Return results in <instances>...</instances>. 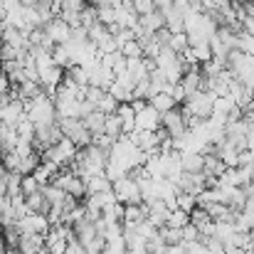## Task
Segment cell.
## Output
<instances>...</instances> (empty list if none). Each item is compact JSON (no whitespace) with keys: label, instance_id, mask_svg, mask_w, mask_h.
<instances>
[{"label":"cell","instance_id":"6da1fadb","mask_svg":"<svg viewBox=\"0 0 254 254\" xmlns=\"http://www.w3.org/2000/svg\"><path fill=\"white\" fill-rule=\"evenodd\" d=\"M215 101H217V96L212 91H195V94H190L185 99L183 109H185L188 116H195L200 121H207L212 116V111H215Z\"/></svg>","mask_w":254,"mask_h":254},{"label":"cell","instance_id":"7a4b0ae2","mask_svg":"<svg viewBox=\"0 0 254 254\" xmlns=\"http://www.w3.org/2000/svg\"><path fill=\"white\" fill-rule=\"evenodd\" d=\"M111 190H114V195H116V200H119L121 205H143L141 185H138L136 180H131L128 175L121 178V180H116V183L111 185Z\"/></svg>","mask_w":254,"mask_h":254},{"label":"cell","instance_id":"3957f363","mask_svg":"<svg viewBox=\"0 0 254 254\" xmlns=\"http://www.w3.org/2000/svg\"><path fill=\"white\" fill-rule=\"evenodd\" d=\"M163 128L168 131V136L173 141L183 138V136L190 131V126H188V114H185L183 106H175V109H170L168 114H163Z\"/></svg>","mask_w":254,"mask_h":254},{"label":"cell","instance_id":"277c9868","mask_svg":"<svg viewBox=\"0 0 254 254\" xmlns=\"http://www.w3.org/2000/svg\"><path fill=\"white\" fill-rule=\"evenodd\" d=\"M136 128H138V131H158V128H163V114L156 111V109L148 104L143 111L136 114Z\"/></svg>","mask_w":254,"mask_h":254},{"label":"cell","instance_id":"5b68a950","mask_svg":"<svg viewBox=\"0 0 254 254\" xmlns=\"http://www.w3.org/2000/svg\"><path fill=\"white\" fill-rule=\"evenodd\" d=\"M45 32H47V37H50L55 45H67V42H69V35H72V27L57 15V17H52V20L45 25Z\"/></svg>","mask_w":254,"mask_h":254},{"label":"cell","instance_id":"8992f818","mask_svg":"<svg viewBox=\"0 0 254 254\" xmlns=\"http://www.w3.org/2000/svg\"><path fill=\"white\" fill-rule=\"evenodd\" d=\"M106 119H109V116H106L104 111H99V109H94L91 114H86V116H84V119H82V121H84L86 131H89L91 136H101V133L106 131Z\"/></svg>","mask_w":254,"mask_h":254},{"label":"cell","instance_id":"52a82bcc","mask_svg":"<svg viewBox=\"0 0 254 254\" xmlns=\"http://www.w3.org/2000/svg\"><path fill=\"white\" fill-rule=\"evenodd\" d=\"M116 116H119L121 124H124V136H131V133L136 131V111H133V106H131V104H119Z\"/></svg>","mask_w":254,"mask_h":254},{"label":"cell","instance_id":"ba28073f","mask_svg":"<svg viewBox=\"0 0 254 254\" xmlns=\"http://www.w3.org/2000/svg\"><path fill=\"white\" fill-rule=\"evenodd\" d=\"M183 173H205V156L202 153H180Z\"/></svg>","mask_w":254,"mask_h":254},{"label":"cell","instance_id":"9c48e42d","mask_svg":"<svg viewBox=\"0 0 254 254\" xmlns=\"http://www.w3.org/2000/svg\"><path fill=\"white\" fill-rule=\"evenodd\" d=\"M163 15H166V27H168L173 35H178V32H185V15H183V12H180L175 5H170Z\"/></svg>","mask_w":254,"mask_h":254},{"label":"cell","instance_id":"30bf717a","mask_svg":"<svg viewBox=\"0 0 254 254\" xmlns=\"http://www.w3.org/2000/svg\"><path fill=\"white\" fill-rule=\"evenodd\" d=\"M225 170H227V166L220 161L217 153H205V175H207V178L220 180V178L225 175Z\"/></svg>","mask_w":254,"mask_h":254},{"label":"cell","instance_id":"8fae6325","mask_svg":"<svg viewBox=\"0 0 254 254\" xmlns=\"http://www.w3.org/2000/svg\"><path fill=\"white\" fill-rule=\"evenodd\" d=\"M86 180V190H89V195H96V192H106V190H111V180L106 178V173H101V175H91V178H84Z\"/></svg>","mask_w":254,"mask_h":254},{"label":"cell","instance_id":"7c38bea8","mask_svg":"<svg viewBox=\"0 0 254 254\" xmlns=\"http://www.w3.org/2000/svg\"><path fill=\"white\" fill-rule=\"evenodd\" d=\"M151 106H153L156 111H161V114H168L170 109H175L178 104H175V99L170 96L168 91H161V94H156V96L151 99Z\"/></svg>","mask_w":254,"mask_h":254},{"label":"cell","instance_id":"4fadbf2b","mask_svg":"<svg viewBox=\"0 0 254 254\" xmlns=\"http://www.w3.org/2000/svg\"><path fill=\"white\" fill-rule=\"evenodd\" d=\"M158 235H161V240H163L166 247H178V245H183V230H175V227H161Z\"/></svg>","mask_w":254,"mask_h":254},{"label":"cell","instance_id":"5bb4252c","mask_svg":"<svg viewBox=\"0 0 254 254\" xmlns=\"http://www.w3.org/2000/svg\"><path fill=\"white\" fill-rule=\"evenodd\" d=\"M168 47L175 52V55H185L188 50H190V37H188V32H178V35H173L168 42Z\"/></svg>","mask_w":254,"mask_h":254},{"label":"cell","instance_id":"9a60e30c","mask_svg":"<svg viewBox=\"0 0 254 254\" xmlns=\"http://www.w3.org/2000/svg\"><path fill=\"white\" fill-rule=\"evenodd\" d=\"M175 207L190 215V212L197 207V197L190 195V192H178V195H175Z\"/></svg>","mask_w":254,"mask_h":254},{"label":"cell","instance_id":"2e32d148","mask_svg":"<svg viewBox=\"0 0 254 254\" xmlns=\"http://www.w3.org/2000/svg\"><path fill=\"white\" fill-rule=\"evenodd\" d=\"M190 225V215L188 212H183V210H170L168 215V222H166V227H175V230H183V227H188Z\"/></svg>","mask_w":254,"mask_h":254},{"label":"cell","instance_id":"e0dca14e","mask_svg":"<svg viewBox=\"0 0 254 254\" xmlns=\"http://www.w3.org/2000/svg\"><path fill=\"white\" fill-rule=\"evenodd\" d=\"M119 52H121L126 60H138V57H143V47H141V42H138V40H131V42L121 45V47H119Z\"/></svg>","mask_w":254,"mask_h":254},{"label":"cell","instance_id":"ac0fdd59","mask_svg":"<svg viewBox=\"0 0 254 254\" xmlns=\"http://www.w3.org/2000/svg\"><path fill=\"white\" fill-rule=\"evenodd\" d=\"M200 230L195 227V225H188V227H183V247H192V245H197L200 242Z\"/></svg>","mask_w":254,"mask_h":254},{"label":"cell","instance_id":"d6986e66","mask_svg":"<svg viewBox=\"0 0 254 254\" xmlns=\"http://www.w3.org/2000/svg\"><path fill=\"white\" fill-rule=\"evenodd\" d=\"M96 109H99V111H104L106 116H114V114H116V109H119V101H116V99H114V96L106 91V94H104V99L99 101V106H96Z\"/></svg>","mask_w":254,"mask_h":254},{"label":"cell","instance_id":"ffe728a7","mask_svg":"<svg viewBox=\"0 0 254 254\" xmlns=\"http://www.w3.org/2000/svg\"><path fill=\"white\" fill-rule=\"evenodd\" d=\"M40 190H42V185L37 183L35 175H22V195H25V197L32 195V192H40Z\"/></svg>","mask_w":254,"mask_h":254},{"label":"cell","instance_id":"44dd1931","mask_svg":"<svg viewBox=\"0 0 254 254\" xmlns=\"http://www.w3.org/2000/svg\"><path fill=\"white\" fill-rule=\"evenodd\" d=\"M67 254H86V247L77 237H72V240L67 242Z\"/></svg>","mask_w":254,"mask_h":254},{"label":"cell","instance_id":"7402d4cb","mask_svg":"<svg viewBox=\"0 0 254 254\" xmlns=\"http://www.w3.org/2000/svg\"><path fill=\"white\" fill-rule=\"evenodd\" d=\"M250 151H252V153H254V131H252V133H250Z\"/></svg>","mask_w":254,"mask_h":254},{"label":"cell","instance_id":"603a6c76","mask_svg":"<svg viewBox=\"0 0 254 254\" xmlns=\"http://www.w3.org/2000/svg\"><path fill=\"white\" fill-rule=\"evenodd\" d=\"M0 168H2V153H0Z\"/></svg>","mask_w":254,"mask_h":254},{"label":"cell","instance_id":"cb8c5ba5","mask_svg":"<svg viewBox=\"0 0 254 254\" xmlns=\"http://www.w3.org/2000/svg\"><path fill=\"white\" fill-rule=\"evenodd\" d=\"M252 247H254V245H252Z\"/></svg>","mask_w":254,"mask_h":254}]
</instances>
